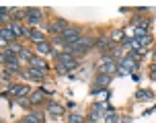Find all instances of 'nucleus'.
<instances>
[{"mask_svg": "<svg viewBox=\"0 0 156 123\" xmlns=\"http://www.w3.org/2000/svg\"><path fill=\"white\" fill-rule=\"evenodd\" d=\"M78 39H80V29H76V27H68L66 31H62L58 37L54 39L55 45H72V43H76Z\"/></svg>", "mask_w": 156, "mask_h": 123, "instance_id": "nucleus-1", "label": "nucleus"}, {"mask_svg": "<svg viewBox=\"0 0 156 123\" xmlns=\"http://www.w3.org/2000/svg\"><path fill=\"white\" fill-rule=\"evenodd\" d=\"M150 78H152V80H156V64L150 68Z\"/></svg>", "mask_w": 156, "mask_h": 123, "instance_id": "nucleus-25", "label": "nucleus"}, {"mask_svg": "<svg viewBox=\"0 0 156 123\" xmlns=\"http://www.w3.org/2000/svg\"><path fill=\"white\" fill-rule=\"evenodd\" d=\"M82 121H84V117H82V115H76V113L68 117V123H82Z\"/></svg>", "mask_w": 156, "mask_h": 123, "instance_id": "nucleus-20", "label": "nucleus"}, {"mask_svg": "<svg viewBox=\"0 0 156 123\" xmlns=\"http://www.w3.org/2000/svg\"><path fill=\"white\" fill-rule=\"evenodd\" d=\"M136 99H152V92L150 90H138L136 92Z\"/></svg>", "mask_w": 156, "mask_h": 123, "instance_id": "nucleus-18", "label": "nucleus"}, {"mask_svg": "<svg viewBox=\"0 0 156 123\" xmlns=\"http://www.w3.org/2000/svg\"><path fill=\"white\" fill-rule=\"evenodd\" d=\"M27 37L31 39L35 45H39V43H45V35H43V31H41V29H29Z\"/></svg>", "mask_w": 156, "mask_h": 123, "instance_id": "nucleus-6", "label": "nucleus"}, {"mask_svg": "<svg viewBox=\"0 0 156 123\" xmlns=\"http://www.w3.org/2000/svg\"><path fill=\"white\" fill-rule=\"evenodd\" d=\"M29 78H33V80H43V78H45V72L35 70V68H29Z\"/></svg>", "mask_w": 156, "mask_h": 123, "instance_id": "nucleus-16", "label": "nucleus"}, {"mask_svg": "<svg viewBox=\"0 0 156 123\" xmlns=\"http://www.w3.org/2000/svg\"><path fill=\"white\" fill-rule=\"evenodd\" d=\"M19 123H31V121H29V119L25 117V119H21V121H19Z\"/></svg>", "mask_w": 156, "mask_h": 123, "instance_id": "nucleus-28", "label": "nucleus"}, {"mask_svg": "<svg viewBox=\"0 0 156 123\" xmlns=\"http://www.w3.org/2000/svg\"><path fill=\"white\" fill-rule=\"evenodd\" d=\"M121 123H132V119H129V117H123V119H121Z\"/></svg>", "mask_w": 156, "mask_h": 123, "instance_id": "nucleus-27", "label": "nucleus"}, {"mask_svg": "<svg viewBox=\"0 0 156 123\" xmlns=\"http://www.w3.org/2000/svg\"><path fill=\"white\" fill-rule=\"evenodd\" d=\"M94 45L99 47V49H103V51H107V49H109L113 43H111V39H109V37H99L97 41H94Z\"/></svg>", "mask_w": 156, "mask_h": 123, "instance_id": "nucleus-12", "label": "nucleus"}, {"mask_svg": "<svg viewBox=\"0 0 156 123\" xmlns=\"http://www.w3.org/2000/svg\"><path fill=\"white\" fill-rule=\"evenodd\" d=\"M35 15H41L39 8H27V16H35Z\"/></svg>", "mask_w": 156, "mask_h": 123, "instance_id": "nucleus-22", "label": "nucleus"}, {"mask_svg": "<svg viewBox=\"0 0 156 123\" xmlns=\"http://www.w3.org/2000/svg\"><path fill=\"white\" fill-rule=\"evenodd\" d=\"M97 119H99V115H97V113H94V111H90V113H88V119H86V121L94 123V121H97Z\"/></svg>", "mask_w": 156, "mask_h": 123, "instance_id": "nucleus-23", "label": "nucleus"}, {"mask_svg": "<svg viewBox=\"0 0 156 123\" xmlns=\"http://www.w3.org/2000/svg\"><path fill=\"white\" fill-rule=\"evenodd\" d=\"M58 74H68V68L62 66V64H58Z\"/></svg>", "mask_w": 156, "mask_h": 123, "instance_id": "nucleus-24", "label": "nucleus"}, {"mask_svg": "<svg viewBox=\"0 0 156 123\" xmlns=\"http://www.w3.org/2000/svg\"><path fill=\"white\" fill-rule=\"evenodd\" d=\"M10 29H12V33H15L16 39L27 37V33H29V29H23V27H21V23H12V25H10Z\"/></svg>", "mask_w": 156, "mask_h": 123, "instance_id": "nucleus-10", "label": "nucleus"}, {"mask_svg": "<svg viewBox=\"0 0 156 123\" xmlns=\"http://www.w3.org/2000/svg\"><path fill=\"white\" fill-rule=\"evenodd\" d=\"M132 25H133V27H140V29H148L150 21H148V19H142V16H136V19L132 21Z\"/></svg>", "mask_w": 156, "mask_h": 123, "instance_id": "nucleus-14", "label": "nucleus"}, {"mask_svg": "<svg viewBox=\"0 0 156 123\" xmlns=\"http://www.w3.org/2000/svg\"><path fill=\"white\" fill-rule=\"evenodd\" d=\"M66 29H68V23H66L64 19H55V21H51L49 27H47V31H49V33H54L55 37H58L62 31H66Z\"/></svg>", "mask_w": 156, "mask_h": 123, "instance_id": "nucleus-4", "label": "nucleus"}, {"mask_svg": "<svg viewBox=\"0 0 156 123\" xmlns=\"http://www.w3.org/2000/svg\"><path fill=\"white\" fill-rule=\"evenodd\" d=\"M29 103H31V105H41V103H45V94H43L41 90L31 92V94H29Z\"/></svg>", "mask_w": 156, "mask_h": 123, "instance_id": "nucleus-8", "label": "nucleus"}, {"mask_svg": "<svg viewBox=\"0 0 156 123\" xmlns=\"http://www.w3.org/2000/svg\"><path fill=\"white\" fill-rule=\"evenodd\" d=\"M27 23L31 25V27H39V25L43 23V15H35V16H27Z\"/></svg>", "mask_w": 156, "mask_h": 123, "instance_id": "nucleus-15", "label": "nucleus"}, {"mask_svg": "<svg viewBox=\"0 0 156 123\" xmlns=\"http://www.w3.org/2000/svg\"><path fill=\"white\" fill-rule=\"evenodd\" d=\"M45 111L51 117H62L64 113H66V107H64L62 103H54V100H49V103L45 105Z\"/></svg>", "mask_w": 156, "mask_h": 123, "instance_id": "nucleus-3", "label": "nucleus"}, {"mask_svg": "<svg viewBox=\"0 0 156 123\" xmlns=\"http://www.w3.org/2000/svg\"><path fill=\"white\" fill-rule=\"evenodd\" d=\"M8 51H12V54H21V51H23V47L19 45V43H10V45H8Z\"/></svg>", "mask_w": 156, "mask_h": 123, "instance_id": "nucleus-19", "label": "nucleus"}, {"mask_svg": "<svg viewBox=\"0 0 156 123\" xmlns=\"http://www.w3.org/2000/svg\"><path fill=\"white\" fill-rule=\"evenodd\" d=\"M111 43H123L125 41V31L123 29H115L113 33H111Z\"/></svg>", "mask_w": 156, "mask_h": 123, "instance_id": "nucleus-9", "label": "nucleus"}, {"mask_svg": "<svg viewBox=\"0 0 156 123\" xmlns=\"http://www.w3.org/2000/svg\"><path fill=\"white\" fill-rule=\"evenodd\" d=\"M2 10H4V8H0V15H2Z\"/></svg>", "mask_w": 156, "mask_h": 123, "instance_id": "nucleus-29", "label": "nucleus"}, {"mask_svg": "<svg viewBox=\"0 0 156 123\" xmlns=\"http://www.w3.org/2000/svg\"><path fill=\"white\" fill-rule=\"evenodd\" d=\"M37 54L39 55H43V58H45V55H49V54H54V49H51V43H39L37 45Z\"/></svg>", "mask_w": 156, "mask_h": 123, "instance_id": "nucleus-13", "label": "nucleus"}, {"mask_svg": "<svg viewBox=\"0 0 156 123\" xmlns=\"http://www.w3.org/2000/svg\"><path fill=\"white\" fill-rule=\"evenodd\" d=\"M111 84V76H107V74H97V78H94V88H93V94L94 92H103L107 90V86Z\"/></svg>", "mask_w": 156, "mask_h": 123, "instance_id": "nucleus-2", "label": "nucleus"}, {"mask_svg": "<svg viewBox=\"0 0 156 123\" xmlns=\"http://www.w3.org/2000/svg\"><path fill=\"white\" fill-rule=\"evenodd\" d=\"M16 103H19V105H21L23 109H29V107H31V103H29V99H16Z\"/></svg>", "mask_w": 156, "mask_h": 123, "instance_id": "nucleus-21", "label": "nucleus"}, {"mask_svg": "<svg viewBox=\"0 0 156 123\" xmlns=\"http://www.w3.org/2000/svg\"><path fill=\"white\" fill-rule=\"evenodd\" d=\"M0 37L4 39V41H8V43H12V41H15V33H12V29H10V27H2V29H0Z\"/></svg>", "mask_w": 156, "mask_h": 123, "instance_id": "nucleus-11", "label": "nucleus"}, {"mask_svg": "<svg viewBox=\"0 0 156 123\" xmlns=\"http://www.w3.org/2000/svg\"><path fill=\"white\" fill-rule=\"evenodd\" d=\"M8 45H10V43H8V41H4V39L0 37V47H8Z\"/></svg>", "mask_w": 156, "mask_h": 123, "instance_id": "nucleus-26", "label": "nucleus"}, {"mask_svg": "<svg viewBox=\"0 0 156 123\" xmlns=\"http://www.w3.org/2000/svg\"><path fill=\"white\" fill-rule=\"evenodd\" d=\"M27 119L31 123H41V119H43V113H39V111H33V113H29L27 115Z\"/></svg>", "mask_w": 156, "mask_h": 123, "instance_id": "nucleus-17", "label": "nucleus"}, {"mask_svg": "<svg viewBox=\"0 0 156 123\" xmlns=\"http://www.w3.org/2000/svg\"><path fill=\"white\" fill-rule=\"evenodd\" d=\"M58 64L66 66L68 70H72V68H76V66H78L76 58H74L72 54H60V55H58Z\"/></svg>", "mask_w": 156, "mask_h": 123, "instance_id": "nucleus-5", "label": "nucleus"}, {"mask_svg": "<svg viewBox=\"0 0 156 123\" xmlns=\"http://www.w3.org/2000/svg\"><path fill=\"white\" fill-rule=\"evenodd\" d=\"M29 66H31V68H35V70H41V72H45V74H47V70H49L47 62H45V60H41L39 55H33L31 62H29Z\"/></svg>", "mask_w": 156, "mask_h": 123, "instance_id": "nucleus-7", "label": "nucleus"}]
</instances>
